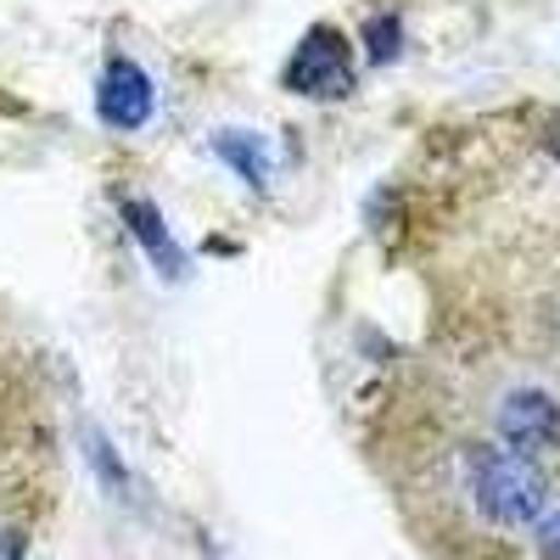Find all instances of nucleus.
I'll list each match as a JSON object with an SVG mask.
<instances>
[{
    "instance_id": "obj_5",
    "label": "nucleus",
    "mask_w": 560,
    "mask_h": 560,
    "mask_svg": "<svg viewBox=\"0 0 560 560\" xmlns=\"http://www.w3.org/2000/svg\"><path fill=\"white\" fill-rule=\"evenodd\" d=\"M124 219H129V230H135V236L147 242L152 264H158L163 275H174V269H179V258H174V242H168V230H163L158 208H152L147 197H129V202H124Z\"/></svg>"
},
{
    "instance_id": "obj_9",
    "label": "nucleus",
    "mask_w": 560,
    "mask_h": 560,
    "mask_svg": "<svg viewBox=\"0 0 560 560\" xmlns=\"http://www.w3.org/2000/svg\"><path fill=\"white\" fill-rule=\"evenodd\" d=\"M549 152H555V158H560V113H555V118H549Z\"/></svg>"
},
{
    "instance_id": "obj_8",
    "label": "nucleus",
    "mask_w": 560,
    "mask_h": 560,
    "mask_svg": "<svg viewBox=\"0 0 560 560\" xmlns=\"http://www.w3.org/2000/svg\"><path fill=\"white\" fill-rule=\"evenodd\" d=\"M18 549H23V538H18V533L0 538V560H18Z\"/></svg>"
},
{
    "instance_id": "obj_2",
    "label": "nucleus",
    "mask_w": 560,
    "mask_h": 560,
    "mask_svg": "<svg viewBox=\"0 0 560 560\" xmlns=\"http://www.w3.org/2000/svg\"><path fill=\"white\" fill-rule=\"evenodd\" d=\"M287 84L298 90V96H319V102L348 96V90H353V51H348V39L337 28H314L298 45V57L287 68Z\"/></svg>"
},
{
    "instance_id": "obj_1",
    "label": "nucleus",
    "mask_w": 560,
    "mask_h": 560,
    "mask_svg": "<svg viewBox=\"0 0 560 560\" xmlns=\"http://www.w3.org/2000/svg\"><path fill=\"white\" fill-rule=\"evenodd\" d=\"M477 504L499 527H527L544 516V477L527 459H488L477 471Z\"/></svg>"
},
{
    "instance_id": "obj_7",
    "label": "nucleus",
    "mask_w": 560,
    "mask_h": 560,
    "mask_svg": "<svg viewBox=\"0 0 560 560\" xmlns=\"http://www.w3.org/2000/svg\"><path fill=\"white\" fill-rule=\"evenodd\" d=\"M538 549H544L549 560H560V510H555V516H544V527H538Z\"/></svg>"
},
{
    "instance_id": "obj_4",
    "label": "nucleus",
    "mask_w": 560,
    "mask_h": 560,
    "mask_svg": "<svg viewBox=\"0 0 560 560\" xmlns=\"http://www.w3.org/2000/svg\"><path fill=\"white\" fill-rule=\"evenodd\" d=\"M499 432L510 448H522V454H538V448H555L560 443V409L549 393L527 387V393H510L504 409H499Z\"/></svg>"
},
{
    "instance_id": "obj_6",
    "label": "nucleus",
    "mask_w": 560,
    "mask_h": 560,
    "mask_svg": "<svg viewBox=\"0 0 560 560\" xmlns=\"http://www.w3.org/2000/svg\"><path fill=\"white\" fill-rule=\"evenodd\" d=\"M393 45H398V28L382 18L376 28H370V57H376V62H387V57H393Z\"/></svg>"
},
{
    "instance_id": "obj_3",
    "label": "nucleus",
    "mask_w": 560,
    "mask_h": 560,
    "mask_svg": "<svg viewBox=\"0 0 560 560\" xmlns=\"http://www.w3.org/2000/svg\"><path fill=\"white\" fill-rule=\"evenodd\" d=\"M152 79L140 73L135 62H124V57H113L107 62V73H102V84H96V113H102V124H113V129H140L152 118Z\"/></svg>"
}]
</instances>
